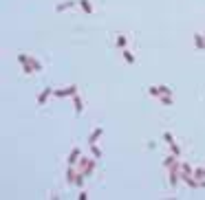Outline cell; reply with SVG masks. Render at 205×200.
Returning <instances> with one entry per match:
<instances>
[{
    "instance_id": "cell-5",
    "label": "cell",
    "mask_w": 205,
    "mask_h": 200,
    "mask_svg": "<svg viewBox=\"0 0 205 200\" xmlns=\"http://www.w3.org/2000/svg\"><path fill=\"white\" fill-rule=\"evenodd\" d=\"M77 158H80V147H73V149H71V154H68V161H66V163H68V165H77V163H80Z\"/></svg>"
},
{
    "instance_id": "cell-13",
    "label": "cell",
    "mask_w": 205,
    "mask_h": 200,
    "mask_svg": "<svg viewBox=\"0 0 205 200\" xmlns=\"http://www.w3.org/2000/svg\"><path fill=\"white\" fill-rule=\"evenodd\" d=\"M29 57H31V55H27V53H20V55H18V62H20V64H29Z\"/></svg>"
},
{
    "instance_id": "cell-16",
    "label": "cell",
    "mask_w": 205,
    "mask_h": 200,
    "mask_svg": "<svg viewBox=\"0 0 205 200\" xmlns=\"http://www.w3.org/2000/svg\"><path fill=\"white\" fill-rule=\"evenodd\" d=\"M148 92H150L152 97H157V95H161V92H159V86H150V88H148Z\"/></svg>"
},
{
    "instance_id": "cell-12",
    "label": "cell",
    "mask_w": 205,
    "mask_h": 200,
    "mask_svg": "<svg viewBox=\"0 0 205 200\" xmlns=\"http://www.w3.org/2000/svg\"><path fill=\"white\" fill-rule=\"evenodd\" d=\"M91 152H93V158H101V149L97 145H91Z\"/></svg>"
},
{
    "instance_id": "cell-2",
    "label": "cell",
    "mask_w": 205,
    "mask_h": 200,
    "mask_svg": "<svg viewBox=\"0 0 205 200\" xmlns=\"http://www.w3.org/2000/svg\"><path fill=\"white\" fill-rule=\"evenodd\" d=\"M77 5H80V0H66V2H60V5L55 7V11H58V13H62V11L73 9V7H77Z\"/></svg>"
},
{
    "instance_id": "cell-9",
    "label": "cell",
    "mask_w": 205,
    "mask_h": 200,
    "mask_svg": "<svg viewBox=\"0 0 205 200\" xmlns=\"http://www.w3.org/2000/svg\"><path fill=\"white\" fill-rule=\"evenodd\" d=\"M29 64H31V66L35 68V73H40V70H42V64H40V62H38L35 57H29Z\"/></svg>"
},
{
    "instance_id": "cell-1",
    "label": "cell",
    "mask_w": 205,
    "mask_h": 200,
    "mask_svg": "<svg viewBox=\"0 0 205 200\" xmlns=\"http://www.w3.org/2000/svg\"><path fill=\"white\" fill-rule=\"evenodd\" d=\"M77 86L75 84H71V86H66V88H60V90H53V95L55 97H73V95H77Z\"/></svg>"
},
{
    "instance_id": "cell-7",
    "label": "cell",
    "mask_w": 205,
    "mask_h": 200,
    "mask_svg": "<svg viewBox=\"0 0 205 200\" xmlns=\"http://www.w3.org/2000/svg\"><path fill=\"white\" fill-rule=\"evenodd\" d=\"M80 7H82L86 13H93V5H91V0H80Z\"/></svg>"
},
{
    "instance_id": "cell-8",
    "label": "cell",
    "mask_w": 205,
    "mask_h": 200,
    "mask_svg": "<svg viewBox=\"0 0 205 200\" xmlns=\"http://www.w3.org/2000/svg\"><path fill=\"white\" fill-rule=\"evenodd\" d=\"M194 44H196V48H205V40H203V35H194Z\"/></svg>"
},
{
    "instance_id": "cell-4",
    "label": "cell",
    "mask_w": 205,
    "mask_h": 200,
    "mask_svg": "<svg viewBox=\"0 0 205 200\" xmlns=\"http://www.w3.org/2000/svg\"><path fill=\"white\" fill-rule=\"evenodd\" d=\"M73 104H75V114H82L84 112V101H82V97L80 95H73Z\"/></svg>"
},
{
    "instance_id": "cell-19",
    "label": "cell",
    "mask_w": 205,
    "mask_h": 200,
    "mask_svg": "<svg viewBox=\"0 0 205 200\" xmlns=\"http://www.w3.org/2000/svg\"><path fill=\"white\" fill-rule=\"evenodd\" d=\"M77 198H80V200H86V198H88V193H86V191H80V196H77Z\"/></svg>"
},
{
    "instance_id": "cell-18",
    "label": "cell",
    "mask_w": 205,
    "mask_h": 200,
    "mask_svg": "<svg viewBox=\"0 0 205 200\" xmlns=\"http://www.w3.org/2000/svg\"><path fill=\"white\" fill-rule=\"evenodd\" d=\"M159 92H161V95H170V92H172V90H170V88H168V86H159Z\"/></svg>"
},
{
    "instance_id": "cell-17",
    "label": "cell",
    "mask_w": 205,
    "mask_h": 200,
    "mask_svg": "<svg viewBox=\"0 0 205 200\" xmlns=\"http://www.w3.org/2000/svg\"><path fill=\"white\" fill-rule=\"evenodd\" d=\"M117 46H126V35H119L117 38Z\"/></svg>"
},
{
    "instance_id": "cell-15",
    "label": "cell",
    "mask_w": 205,
    "mask_h": 200,
    "mask_svg": "<svg viewBox=\"0 0 205 200\" xmlns=\"http://www.w3.org/2000/svg\"><path fill=\"white\" fill-rule=\"evenodd\" d=\"M22 73H27V75H31V73H35V68H33L31 64H22Z\"/></svg>"
},
{
    "instance_id": "cell-10",
    "label": "cell",
    "mask_w": 205,
    "mask_h": 200,
    "mask_svg": "<svg viewBox=\"0 0 205 200\" xmlns=\"http://www.w3.org/2000/svg\"><path fill=\"white\" fill-rule=\"evenodd\" d=\"M181 171H183V176H190V174H192V167L188 165V163H181ZM181 176V178H183Z\"/></svg>"
},
{
    "instance_id": "cell-6",
    "label": "cell",
    "mask_w": 205,
    "mask_h": 200,
    "mask_svg": "<svg viewBox=\"0 0 205 200\" xmlns=\"http://www.w3.org/2000/svg\"><path fill=\"white\" fill-rule=\"evenodd\" d=\"M104 134V128H95L93 132H91V136H88V145H95V141Z\"/></svg>"
},
{
    "instance_id": "cell-14",
    "label": "cell",
    "mask_w": 205,
    "mask_h": 200,
    "mask_svg": "<svg viewBox=\"0 0 205 200\" xmlns=\"http://www.w3.org/2000/svg\"><path fill=\"white\" fill-rule=\"evenodd\" d=\"M161 104L163 106H172V97L170 95H161Z\"/></svg>"
},
{
    "instance_id": "cell-3",
    "label": "cell",
    "mask_w": 205,
    "mask_h": 200,
    "mask_svg": "<svg viewBox=\"0 0 205 200\" xmlns=\"http://www.w3.org/2000/svg\"><path fill=\"white\" fill-rule=\"evenodd\" d=\"M51 95H53V88H44V90L38 95V106H44V104H46V99H49Z\"/></svg>"
},
{
    "instance_id": "cell-11",
    "label": "cell",
    "mask_w": 205,
    "mask_h": 200,
    "mask_svg": "<svg viewBox=\"0 0 205 200\" xmlns=\"http://www.w3.org/2000/svg\"><path fill=\"white\" fill-rule=\"evenodd\" d=\"M123 60H126L128 64H135V55H133L130 51H123Z\"/></svg>"
}]
</instances>
